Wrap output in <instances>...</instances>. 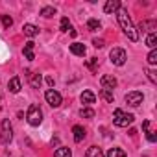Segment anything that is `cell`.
Returning <instances> with one entry per match:
<instances>
[{"label":"cell","mask_w":157,"mask_h":157,"mask_svg":"<svg viewBox=\"0 0 157 157\" xmlns=\"http://www.w3.org/2000/svg\"><path fill=\"white\" fill-rule=\"evenodd\" d=\"M87 26H89V30H93V32H96V30L102 28V24H100L98 19H89V21H87Z\"/></svg>","instance_id":"7402d4cb"},{"label":"cell","mask_w":157,"mask_h":157,"mask_svg":"<svg viewBox=\"0 0 157 157\" xmlns=\"http://www.w3.org/2000/svg\"><path fill=\"white\" fill-rule=\"evenodd\" d=\"M70 52L74 56H85V44L83 43H72L70 44Z\"/></svg>","instance_id":"5bb4252c"},{"label":"cell","mask_w":157,"mask_h":157,"mask_svg":"<svg viewBox=\"0 0 157 157\" xmlns=\"http://www.w3.org/2000/svg\"><path fill=\"white\" fill-rule=\"evenodd\" d=\"M46 83L52 87V85H54V78H50V76H48V78H46Z\"/></svg>","instance_id":"d6a6232c"},{"label":"cell","mask_w":157,"mask_h":157,"mask_svg":"<svg viewBox=\"0 0 157 157\" xmlns=\"http://www.w3.org/2000/svg\"><path fill=\"white\" fill-rule=\"evenodd\" d=\"M142 93H139V91H131V93H128L126 94V102L129 104V105H133V107H137V105H140L142 104Z\"/></svg>","instance_id":"52a82bcc"},{"label":"cell","mask_w":157,"mask_h":157,"mask_svg":"<svg viewBox=\"0 0 157 157\" xmlns=\"http://www.w3.org/2000/svg\"><path fill=\"white\" fill-rule=\"evenodd\" d=\"M148 78H150V80H151L153 83L157 82V78H155V72H153V70H148Z\"/></svg>","instance_id":"4dcf8cb0"},{"label":"cell","mask_w":157,"mask_h":157,"mask_svg":"<svg viewBox=\"0 0 157 157\" xmlns=\"http://www.w3.org/2000/svg\"><path fill=\"white\" fill-rule=\"evenodd\" d=\"M100 96H102L105 102L113 104V93H111V91H107V89H102V91H100Z\"/></svg>","instance_id":"cb8c5ba5"},{"label":"cell","mask_w":157,"mask_h":157,"mask_svg":"<svg viewBox=\"0 0 157 157\" xmlns=\"http://www.w3.org/2000/svg\"><path fill=\"white\" fill-rule=\"evenodd\" d=\"M109 57H111V63L113 65H117V67H122L124 63H126V59H128V54H126V50L124 48H113L111 52H109Z\"/></svg>","instance_id":"277c9868"},{"label":"cell","mask_w":157,"mask_h":157,"mask_svg":"<svg viewBox=\"0 0 157 157\" xmlns=\"http://www.w3.org/2000/svg\"><path fill=\"white\" fill-rule=\"evenodd\" d=\"M54 157H72V151L68 148H57L54 151Z\"/></svg>","instance_id":"ffe728a7"},{"label":"cell","mask_w":157,"mask_h":157,"mask_svg":"<svg viewBox=\"0 0 157 157\" xmlns=\"http://www.w3.org/2000/svg\"><path fill=\"white\" fill-rule=\"evenodd\" d=\"M26 118H28V122H30L32 126H39V124L43 122V111H41V107H39V105H35V104H33V105H30Z\"/></svg>","instance_id":"3957f363"},{"label":"cell","mask_w":157,"mask_h":157,"mask_svg":"<svg viewBox=\"0 0 157 157\" xmlns=\"http://www.w3.org/2000/svg\"><path fill=\"white\" fill-rule=\"evenodd\" d=\"M33 46H35V43H33V41H28V43L24 44L22 54L26 56V59H28V61H33V59H35V56H33Z\"/></svg>","instance_id":"8fae6325"},{"label":"cell","mask_w":157,"mask_h":157,"mask_svg":"<svg viewBox=\"0 0 157 157\" xmlns=\"http://www.w3.org/2000/svg\"><path fill=\"white\" fill-rule=\"evenodd\" d=\"M105 157H126V151L120 150V148H111Z\"/></svg>","instance_id":"d6986e66"},{"label":"cell","mask_w":157,"mask_h":157,"mask_svg":"<svg viewBox=\"0 0 157 157\" xmlns=\"http://www.w3.org/2000/svg\"><path fill=\"white\" fill-rule=\"evenodd\" d=\"M96 65H98V59H96V57H91V59L87 61V67H89V70H93V72L96 70Z\"/></svg>","instance_id":"83f0119b"},{"label":"cell","mask_w":157,"mask_h":157,"mask_svg":"<svg viewBox=\"0 0 157 157\" xmlns=\"http://www.w3.org/2000/svg\"><path fill=\"white\" fill-rule=\"evenodd\" d=\"M146 44H148L151 50H155V44H157V33H155V32H151V33L146 37Z\"/></svg>","instance_id":"ac0fdd59"},{"label":"cell","mask_w":157,"mask_h":157,"mask_svg":"<svg viewBox=\"0 0 157 157\" xmlns=\"http://www.w3.org/2000/svg\"><path fill=\"white\" fill-rule=\"evenodd\" d=\"M72 133H74V140H76V142H82V140L85 139V129H83L82 126H78V124L72 128Z\"/></svg>","instance_id":"4fadbf2b"},{"label":"cell","mask_w":157,"mask_h":157,"mask_svg":"<svg viewBox=\"0 0 157 157\" xmlns=\"http://www.w3.org/2000/svg\"><path fill=\"white\" fill-rule=\"evenodd\" d=\"M80 98H82V102H83V104H87V105H91V104H94V102H96V96H94V93H93V91H83Z\"/></svg>","instance_id":"9a60e30c"},{"label":"cell","mask_w":157,"mask_h":157,"mask_svg":"<svg viewBox=\"0 0 157 157\" xmlns=\"http://www.w3.org/2000/svg\"><path fill=\"white\" fill-rule=\"evenodd\" d=\"M44 98H46V102H48L52 107H59V105H61V94H59L57 91H54V89H48V91L44 93Z\"/></svg>","instance_id":"8992f818"},{"label":"cell","mask_w":157,"mask_h":157,"mask_svg":"<svg viewBox=\"0 0 157 157\" xmlns=\"http://www.w3.org/2000/svg\"><path fill=\"white\" fill-rule=\"evenodd\" d=\"M59 30H61V32H68V30H70V22H68L67 17L61 19V26H59Z\"/></svg>","instance_id":"484cf974"},{"label":"cell","mask_w":157,"mask_h":157,"mask_svg":"<svg viewBox=\"0 0 157 157\" xmlns=\"http://www.w3.org/2000/svg\"><path fill=\"white\" fill-rule=\"evenodd\" d=\"M133 120H135V117L129 115V113H124L122 109H117V111L113 113V122H115V126H118V128H126V126L133 124Z\"/></svg>","instance_id":"7a4b0ae2"},{"label":"cell","mask_w":157,"mask_h":157,"mask_svg":"<svg viewBox=\"0 0 157 157\" xmlns=\"http://www.w3.org/2000/svg\"><path fill=\"white\" fill-rule=\"evenodd\" d=\"M13 139V133H11V124L10 120H2V126H0V142L2 144H10Z\"/></svg>","instance_id":"5b68a950"},{"label":"cell","mask_w":157,"mask_h":157,"mask_svg":"<svg viewBox=\"0 0 157 157\" xmlns=\"http://www.w3.org/2000/svg\"><path fill=\"white\" fill-rule=\"evenodd\" d=\"M93 44H94L96 48H102V46H104V39H93Z\"/></svg>","instance_id":"f546056e"},{"label":"cell","mask_w":157,"mask_h":157,"mask_svg":"<svg viewBox=\"0 0 157 157\" xmlns=\"http://www.w3.org/2000/svg\"><path fill=\"white\" fill-rule=\"evenodd\" d=\"M148 63H150V65H155V63H157V50H151V52L148 54Z\"/></svg>","instance_id":"4316f807"},{"label":"cell","mask_w":157,"mask_h":157,"mask_svg":"<svg viewBox=\"0 0 157 157\" xmlns=\"http://www.w3.org/2000/svg\"><path fill=\"white\" fill-rule=\"evenodd\" d=\"M118 24H120L122 32L129 37V41H133V43L139 41V32L135 30V26H133V22H131V19L128 15V10H124V8L118 10Z\"/></svg>","instance_id":"6da1fadb"},{"label":"cell","mask_w":157,"mask_h":157,"mask_svg":"<svg viewBox=\"0 0 157 157\" xmlns=\"http://www.w3.org/2000/svg\"><path fill=\"white\" fill-rule=\"evenodd\" d=\"M80 117H82V118H93V117H94V109H91V107H83V109L80 111Z\"/></svg>","instance_id":"603a6c76"},{"label":"cell","mask_w":157,"mask_h":157,"mask_svg":"<svg viewBox=\"0 0 157 157\" xmlns=\"http://www.w3.org/2000/svg\"><path fill=\"white\" fill-rule=\"evenodd\" d=\"M22 32H24V35H28V37H35V35H39V28L33 26V24H24Z\"/></svg>","instance_id":"2e32d148"},{"label":"cell","mask_w":157,"mask_h":157,"mask_svg":"<svg viewBox=\"0 0 157 157\" xmlns=\"http://www.w3.org/2000/svg\"><path fill=\"white\" fill-rule=\"evenodd\" d=\"M146 137H148V140H150V142H155V140H157L155 131H146Z\"/></svg>","instance_id":"f1b7e54d"},{"label":"cell","mask_w":157,"mask_h":157,"mask_svg":"<svg viewBox=\"0 0 157 157\" xmlns=\"http://www.w3.org/2000/svg\"><path fill=\"white\" fill-rule=\"evenodd\" d=\"M85 157H105V155H104L102 148H98V146H91V148L87 150Z\"/></svg>","instance_id":"e0dca14e"},{"label":"cell","mask_w":157,"mask_h":157,"mask_svg":"<svg viewBox=\"0 0 157 157\" xmlns=\"http://www.w3.org/2000/svg\"><path fill=\"white\" fill-rule=\"evenodd\" d=\"M26 76L30 78V83H32V87L33 89H39L41 87V74H35V72H32V70H26Z\"/></svg>","instance_id":"9c48e42d"},{"label":"cell","mask_w":157,"mask_h":157,"mask_svg":"<svg viewBox=\"0 0 157 157\" xmlns=\"http://www.w3.org/2000/svg\"><path fill=\"white\" fill-rule=\"evenodd\" d=\"M118 10H120V2H118V0H107L105 6H104V11L105 13H115Z\"/></svg>","instance_id":"30bf717a"},{"label":"cell","mask_w":157,"mask_h":157,"mask_svg":"<svg viewBox=\"0 0 157 157\" xmlns=\"http://www.w3.org/2000/svg\"><path fill=\"white\" fill-rule=\"evenodd\" d=\"M41 15L46 17V19H50V17L56 15V8H52V6H44V8L41 10Z\"/></svg>","instance_id":"44dd1931"},{"label":"cell","mask_w":157,"mask_h":157,"mask_svg":"<svg viewBox=\"0 0 157 157\" xmlns=\"http://www.w3.org/2000/svg\"><path fill=\"white\" fill-rule=\"evenodd\" d=\"M8 89H10L13 94H17V93L21 91V78H19V76H13L11 80H10V83H8Z\"/></svg>","instance_id":"7c38bea8"},{"label":"cell","mask_w":157,"mask_h":157,"mask_svg":"<svg viewBox=\"0 0 157 157\" xmlns=\"http://www.w3.org/2000/svg\"><path fill=\"white\" fill-rule=\"evenodd\" d=\"M100 83H102L104 89L111 91V89L117 87V78H113V76H102V78H100Z\"/></svg>","instance_id":"ba28073f"},{"label":"cell","mask_w":157,"mask_h":157,"mask_svg":"<svg viewBox=\"0 0 157 157\" xmlns=\"http://www.w3.org/2000/svg\"><path fill=\"white\" fill-rule=\"evenodd\" d=\"M148 128H150V122H148V120H144V122H142V129H144V131H148Z\"/></svg>","instance_id":"1f68e13d"},{"label":"cell","mask_w":157,"mask_h":157,"mask_svg":"<svg viewBox=\"0 0 157 157\" xmlns=\"http://www.w3.org/2000/svg\"><path fill=\"white\" fill-rule=\"evenodd\" d=\"M0 21H2V26L4 28H11L13 26V19L10 15H2V17H0Z\"/></svg>","instance_id":"d4e9b609"}]
</instances>
